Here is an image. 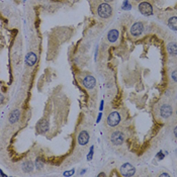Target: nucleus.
Masks as SVG:
<instances>
[{
  "label": "nucleus",
  "mask_w": 177,
  "mask_h": 177,
  "mask_svg": "<svg viewBox=\"0 0 177 177\" xmlns=\"http://www.w3.org/2000/svg\"><path fill=\"white\" fill-rule=\"evenodd\" d=\"M139 10L143 15L145 16H151L153 14V7L149 2H141L139 4Z\"/></svg>",
  "instance_id": "3"
},
{
  "label": "nucleus",
  "mask_w": 177,
  "mask_h": 177,
  "mask_svg": "<svg viewBox=\"0 0 177 177\" xmlns=\"http://www.w3.org/2000/svg\"><path fill=\"white\" fill-rule=\"evenodd\" d=\"M20 118V111L18 110V109H14L12 112L10 113V115H9V122H10L11 124H15V122H17L18 120H19Z\"/></svg>",
  "instance_id": "13"
},
{
  "label": "nucleus",
  "mask_w": 177,
  "mask_h": 177,
  "mask_svg": "<svg viewBox=\"0 0 177 177\" xmlns=\"http://www.w3.org/2000/svg\"><path fill=\"white\" fill-rule=\"evenodd\" d=\"M37 128H38V132L40 134H45L46 132H48L49 130V124L46 120H42L37 126Z\"/></svg>",
  "instance_id": "12"
},
{
  "label": "nucleus",
  "mask_w": 177,
  "mask_h": 177,
  "mask_svg": "<svg viewBox=\"0 0 177 177\" xmlns=\"http://www.w3.org/2000/svg\"><path fill=\"white\" fill-rule=\"evenodd\" d=\"M110 141L113 145H115V146H120V145H122V143H124V135L122 132L116 131V132H114V133H112V135H111V137H110Z\"/></svg>",
  "instance_id": "6"
},
{
  "label": "nucleus",
  "mask_w": 177,
  "mask_h": 177,
  "mask_svg": "<svg viewBox=\"0 0 177 177\" xmlns=\"http://www.w3.org/2000/svg\"><path fill=\"white\" fill-rule=\"evenodd\" d=\"M33 169V163L31 161H27L22 165V170L25 172H31Z\"/></svg>",
  "instance_id": "16"
},
{
  "label": "nucleus",
  "mask_w": 177,
  "mask_h": 177,
  "mask_svg": "<svg viewBox=\"0 0 177 177\" xmlns=\"http://www.w3.org/2000/svg\"><path fill=\"white\" fill-rule=\"evenodd\" d=\"M173 133H174V136H175V138H177V126H175L174 128V131H173Z\"/></svg>",
  "instance_id": "24"
},
{
  "label": "nucleus",
  "mask_w": 177,
  "mask_h": 177,
  "mask_svg": "<svg viewBox=\"0 0 177 177\" xmlns=\"http://www.w3.org/2000/svg\"><path fill=\"white\" fill-rule=\"evenodd\" d=\"M168 27L172 31H177V16H172L168 20Z\"/></svg>",
  "instance_id": "15"
},
{
  "label": "nucleus",
  "mask_w": 177,
  "mask_h": 177,
  "mask_svg": "<svg viewBox=\"0 0 177 177\" xmlns=\"http://www.w3.org/2000/svg\"><path fill=\"white\" fill-rule=\"evenodd\" d=\"M118 35H120V33L117 29H110L107 33V41L109 43H115L118 39Z\"/></svg>",
  "instance_id": "11"
},
{
  "label": "nucleus",
  "mask_w": 177,
  "mask_h": 177,
  "mask_svg": "<svg viewBox=\"0 0 177 177\" xmlns=\"http://www.w3.org/2000/svg\"><path fill=\"white\" fill-rule=\"evenodd\" d=\"M74 172H75L74 170H71V171H69V172H65L64 175H65V176H68V175H73Z\"/></svg>",
  "instance_id": "22"
},
{
  "label": "nucleus",
  "mask_w": 177,
  "mask_h": 177,
  "mask_svg": "<svg viewBox=\"0 0 177 177\" xmlns=\"http://www.w3.org/2000/svg\"><path fill=\"white\" fill-rule=\"evenodd\" d=\"M143 31H144V25H143V22L137 21L132 25V27H131L132 37L137 38V37H139V35H141L142 33H143Z\"/></svg>",
  "instance_id": "4"
},
{
  "label": "nucleus",
  "mask_w": 177,
  "mask_h": 177,
  "mask_svg": "<svg viewBox=\"0 0 177 177\" xmlns=\"http://www.w3.org/2000/svg\"><path fill=\"white\" fill-rule=\"evenodd\" d=\"M103 109V100H101V102H100V110H102Z\"/></svg>",
  "instance_id": "25"
},
{
  "label": "nucleus",
  "mask_w": 177,
  "mask_h": 177,
  "mask_svg": "<svg viewBox=\"0 0 177 177\" xmlns=\"http://www.w3.org/2000/svg\"><path fill=\"white\" fill-rule=\"evenodd\" d=\"M161 176H165V177H167V176H169V174H167V173H162Z\"/></svg>",
  "instance_id": "26"
},
{
  "label": "nucleus",
  "mask_w": 177,
  "mask_h": 177,
  "mask_svg": "<svg viewBox=\"0 0 177 177\" xmlns=\"http://www.w3.org/2000/svg\"><path fill=\"white\" fill-rule=\"evenodd\" d=\"M89 140H90V136H89L88 132L85 131V130L80 132V134L78 135V143H79L81 146H84V145L88 144Z\"/></svg>",
  "instance_id": "9"
},
{
  "label": "nucleus",
  "mask_w": 177,
  "mask_h": 177,
  "mask_svg": "<svg viewBox=\"0 0 177 177\" xmlns=\"http://www.w3.org/2000/svg\"><path fill=\"white\" fill-rule=\"evenodd\" d=\"M171 78H172L174 81L177 82V70H174L172 72V74H171Z\"/></svg>",
  "instance_id": "20"
},
{
  "label": "nucleus",
  "mask_w": 177,
  "mask_h": 177,
  "mask_svg": "<svg viewBox=\"0 0 177 177\" xmlns=\"http://www.w3.org/2000/svg\"><path fill=\"white\" fill-rule=\"evenodd\" d=\"M82 84L86 89H92L95 87L96 80L93 76H86L84 79L82 80Z\"/></svg>",
  "instance_id": "7"
},
{
  "label": "nucleus",
  "mask_w": 177,
  "mask_h": 177,
  "mask_svg": "<svg viewBox=\"0 0 177 177\" xmlns=\"http://www.w3.org/2000/svg\"><path fill=\"white\" fill-rule=\"evenodd\" d=\"M135 1H141V0H135Z\"/></svg>",
  "instance_id": "29"
},
{
  "label": "nucleus",
  "mask_w": 177,
  "mask_h": 177,
  "mask_svg": "<svg viewBox=\"0 0 177 177\" xmlns=\"http://www.w3.org/2000/svg\"><path fill=\"white\" fill-rule=\"evenodd\" d=\"M164 157H165V155L163 154V152H159L157 154V158H158V160H162V159H164Z\"/></svg>",
  "instance_id": "21"
},
{
  "label": "nucleus",
  "mask_w": 177,
  "mask_h": 177,
  "mask_svg": "<svg viewBox=\"0 0 177 177\" xmlns=\"http://www.w3.org/2000/svg\"><path fill=\"white\" fill-rule=\"evenodd\" d=\"M122 8L124 9V10H130V9H132V5L128 3V0H124Z\"/></svg>",
  "instance_id": "17"
},
{
  "label": "nucleus",
  "mask_w": 177,
  "mask_h": 177,
  "mask_svg": "<svg viewBox=\"0 0 177 177\" xmlns=\"http://www.w3.org/2000/svg\"><path fill=\"white\" fill-rule=\"evenodd\" d=\"M37 61H38V57H37V55H35L33 52H29V53H27V57H25V63H27V66L33 67V65H35Z\"/></svg>",
  "instance_id": "10"
},
{
  "label": "nucleus",
  "mask_w": 177,
  "mask_h": 177,
  "mask_svg": "<svg viewBox=\"0 0 177 177\" xmlns=\"http://www.w3.org/2000/svg\"><path fill=\"white\" fill-rule=\"evenodd\" d=\"M35 166H37V168H38L39 170H41V169L44 167V162H43L42 158H38V159H37V162H35Z\"/></svg>",
  "instance_id": "18"
},
{
  "label": "nucleus",
  "mask_w": 177,
  "mask_h": 177,
  "mask_svg": "<svg viewBox=\"0 0 177 177\" xmlns=\"http://www.w3.org/2000/svg\"><path fill=\"white\" fill-rule=\"evenodd\" d=\"M104 2H106V3H108V2H111V1H113V0H103Z\"/></svg>",
  "instance_id": "28"
},
{
  "label": "nucleus",
  "mask_w": 177,
  "mask_h": 177,
  "mask_svg": "<svg viewBox=\"0 0 177 177\" xmlns=\"http://www.w3.org/2000/svg\"><path fill=\"white\" fill-rule=\"evenodd\" d=\"M97 13L101 18H109L112 15V7L108 4V3L103 2L98 6L97 8Z\"/></svg>",
  "instance_id": "1"
},
{
  "label": "nucleus",
  "mask_w": 177,
  "mask_h": 177,
  "mask_svg": "<svg viewBox=\"0 0 177 177\" xmlns=\"http://www.w3.org/2000/svg\"><path fill=\"white\" fill-rule=\"evenodd\" d=\"M173 113V109L171 107V105L168 104H164L160 107V115H161L163 118H168L172 115Z\"/></svg>",
  "instance_id": "8"
},
{
  "label": "nucleus",
  "mask_w": 177,
  "mask_h": 177,
  "mask_svg": "<svg viewBox=\"0 0 177 177\" xmlns=\"http://www.w3.org/2000/svg\"><path fill=\"white\" fill-rule=\"evenodd\" d=\"M120 120H122V117H120V113L117 112V111H112L107 116V124L109 126H115L120 124Z\"/></svg>",
  "instance_id": "2"
},
{
  "label": "nucleus",
  "mask_w": 177,
  "mask_h": 177,
  "mask_svg": "<svg viewBox=\"0 0 177 177\" xmlns=\"http://www.w3.org/2000/svg\"><path fill=\"white\" fill-rule=\"evenodd\" d=\"M135 172H136V168L130 163H124L120 167V173H122V175H124L126 177L133 176L135 174Z\"/></svg>",
  "instance_id": "5"
},
{
  "label": "nucleus",
  "mask_w": 177,
  "mask_h": 177,
  "mask_svg": "<svg viewBox=\"0 0 177 177\" xmlns=\"http://www.w3.org/2000/svg\"><path fill=\"white\" fill-rule=\"evenodd\" d=\"M101 116H102V113L99 112L98 113V117H97V120H96V122H99L100 120H101Z\"/></svg>",
  "instance_id": "23"
},
{
  "label": "nucleus",
  "mask_w": 177,
  "mask_h": 177,
  "mask_svg": "<svg viewBox=\"0 0 177 177\" xmlns=\"http://www.w3.org/2000/svg\"><path fill=\"white\" fill-rule=\"evenodd\" d=\"M93 153H94V147L91 146L90 151H89V154L87 155V160H88V161H91V160H92V158H93Z\"/></svg>",
  "instance_id": "19"
},
{
  "label": "nucleus",
  "mask_w": 177,
  "mask_h": 177,
  "mask_svg": "<svg viewBox=\"0 0 177 177\" xmlns=\"http://www.w3.org/2000/svg\"><path fill=\"white\" fill-rule=\"evenodd\" d=\"M167 51L171 56H177V43H169Z\"/></svg>",
  "instance_id": "14"
},
{
  "label": "nucleus",
  "mask_w": 177,
  "mask_h": 177,
  "mask_svg": "<svg viewBox=\"0 0 177 177\" xmlns=\"http://www.w3.org/2000/svg\"><path fill=\"white\" fill-rule=\"evenodd\" d=\"M98 176H105V173H103V172H102V173H99V174H98Z\"/></svg>",
  "instance_id": "27"
},
{
  "label": "nucleus",
  "mask_w": 177,
  "mask_h": 177,
  "mask_svg": "<svg viewBox=\"0 0 177 177\" xmlns=\"http://www.w3.org/2000/svg\"><path fill=\"white\" fill-rule=\"evenodd\" d=\"M176 113H177V112H176Z\"/></svg>",
  "instance_id": "30"
}]
</instances>
